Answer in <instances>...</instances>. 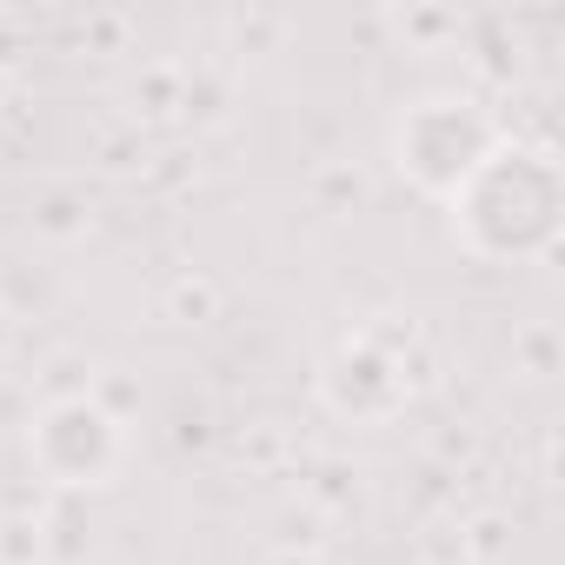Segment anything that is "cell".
I'll use <instances>...</instances> for the list:
<instances>
[{
    "instance_id": "6da1fadb",
    "label": "cell",
    "mask_w": 565,
    "mask_h": 565,
    "mask_svg": "<svg viewBox=\"0 0 565 565\" xmlns=\"http://www.w3.org/2000/svg\"><path fill=\"white\" fill-rule=\"evenodd\" d=\"M452 246L479 266H539L565 239V167L539 140H499L486 167L446 200Z\"/></svg>"
},
{
    "instance_id": "7a4b0ae2",
    "label": "cell",
    "mask_w": 565,
    "mask_h": 565,
    "mask_svg": "<svg viewBox=\"0 0 565 565\" xmlns=\"http://www.w3.org/2000/svg\"><path fill=\"white\" fill-rule=\"evenodd\" d=\"M499 140H505V127H499V114L486 100H472V94H426L386 127V160L406 180V193L446 206L486 167V153Z\"/></svg>"
},
{
    "instance_id": "3957f363",
    "label": "cell",
    "mask_w": 565,
    "mask_h": 565,
    "mask_svg": "<svg viewBox=\"0 0 565 565\" xmlns=\"http://www.w3.org/2000/svg\"><path fill=\"white\" fill-rule=\"evenodd\" d=\"M28 466L47 492L81 499L120 479L127 466V419L114 406H100L94 393L74 399H41L28 419Z\"/></svg>"
},
{
    "instance_id": "277c9868",
    "label": "cell",
    "mask_w": 565,
    "mask_h": 565,
    "mask_svg": "<svg viewBox=\"0 0 565 565\" xmlns=\"http://www.w3.org/2000/svg\"><path fill=\"white\" fill-rule=\"evenodd\" d=\"M320 406L333 413V419H347V426H393L406 406H413V393H419V380H413V366L399 360V353H386L373 333H353V340H340L327 360H320Z\"/></svg>"
},
{
    "instance_id": "5b68a950",
    "label": "cell",
    "mask_w": 565,
    "mask_h": 565,
    "mask_svg": "<svg viewBox=\"0 0 565 565\" xmlns=\"http://www.w3.org/2000/svg\"><path fill=\"white\" fill-rule=\"evenodd\" d=\"M0 565H47V512H0Z\"/></svg>"
},
{
    "instance_id": "8992f818",
    "label": "cell",
    "mask_w": 565,
    "mask_h": 565,
    "mask_svg": "<svg viewBox=\"0 0 565 565\" xmlns=\"http://www.w3.org/2000/svg\"><path fill=\"white\" fill-rule=\"evenodd\" d=\"M213 313H220V279H206V273H180L160 294V320H173V327H206Z\"/></svg>"
},
{
    "instance_id": "52a82bcc",
    "label": "cell",
    "mask_w": 565,
    "mask_h": 565,
    "mask_svg": "<svg viewBox=\"0 0 565 565\" xmlns=\"http://www.w3.org/2000/svg\"><path fill=\"white\" fill-rule=\"evenodd\" d=\"M34 226L41 233H54V239H74L81 226H87V213H81V200H67V193H54L41 213H34Z\"/></svg>"
},
{
    "instance_id": "ba28073f",
    "label": "cell",
    "mask_w": 565,
    "mask_h": 565,
    "mask_svg": "<svg viewBox=\"0 0 565 565\" xmlns=\"http://www.w3.org/2000/svg\"><path fill=\"white\" fill-rule=\"evenodd\" d=\"M525 353H532V380H552V333H532Z\"/></svg>"
},
{
    "instance_id": "9c48e42d",
    "label": "cell",
    "mask_w": 565,
    "mask_h": 565,
    "mask_svg": "<svg viewBox=\"0 0 565 565\" xmlns=\"http://www.w3.org/2000/svg\"><path fill=\"white\" fill-rule=\"evenodd\" d=\"M8 353H14V313L0 307V360H8Z\"/></svg>"
},
{
    "instance_id": "30bf717a",
    "label": "cell",
    "mask_w": 565,
    "mask_h": 565,
    "mask_svg": "<svg viewBox=\"0 0 565 565\" xmlns=\"http://www.w3.org/2000/svg\"><path fill=\"white\" fill-rule=\"evenodd\" d=\"M8 81H14V74H8V67H0V94H8Z\"/></svg>"
}]
</instances>
